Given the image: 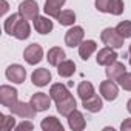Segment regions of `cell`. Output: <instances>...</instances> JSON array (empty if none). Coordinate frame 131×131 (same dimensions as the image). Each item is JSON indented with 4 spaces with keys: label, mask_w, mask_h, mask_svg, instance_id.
Here are the masks:
<instances>
[{
    "label": "cell",
    "mask_w": 131,
    "mask_h": 131,
    "mask_svg": "<svg viewBox=\"0 0 131 131\" xmlns=\"http://www.w3.org/2000/svg\"><path fill=\"white\" fill-rule=\"evenodd\" d=\"M100 40L103 42L105 46H110V48L119 49V48L123 46V40H125V37H122L116 28H105V29L100 32Z\"/></svg>",
    "instance_id": "1"
},
{
    "label": "cell",
    "mask_w": 131,
    "mask_h": 131,
    "mask_svg": "<svg viewBox=\"0 0 131 131\" xmlns=\"http://www.w3.org/2000/svg\"><path fill=\"white\" fill-rule=\"evenodd\" d=\"M19 102V91L14 86L2 85L0 86V103L6 108H13Z\"/></svg>",
    "instance_id": "2"
},
{
    "label": "cell",
    "mask_w": 131,
    "mask_h": 131,
    "mask_svg": "<svg viewBox=\"0 0 131 131\" xmlns=\"http://www.w3.org/2000/svg\"><path fill=\"white\" fill-rule=\"evenodd\" d=\"M83 37H85L83 28L82 26H77V25H73L67 32H65V45L70 46V48L79 46L83 42Z\"/></svg>",
    "instance_id": "3"
},
{
    "label": "cell",
    "mask_w": 131,
    "mask_h": 131,
    "mask_svg": "<svg viewBox=\"0 0 131 131\" xmlns=\"http://www.w3.org/2000/svg\"><path fill=\"white\" fill-rule=\"evenodd\" d=\"M23 59L29 65H37L43 59V48L39 43H31L23 51Z\"/></svg>",
    "instance_id": "4"
},
{
    "label": "cell",
    "mask_w": 131,
    "mask_h": 131,
    "mask_svg": "<svg viewBox=\"0 0 131 131\" xmlns=\"http://www.w3.org/2000/svg\"><path fill=\"white\" fill-rule=\"evenodd\" d=\"M5 76L9 82L13 83H23L26 80V70L19 63H14V65H9L5 71Z\"/></svg>",
    "instance_id": "5"
},
{
    "label": "cell",
    "mask_w": 131,
    "mask_h": 131,
    "mask_svg": "<svg viewBox=\"0 0 131 131\" xmlns=\"http://www.w3.org/2000/svg\"><path fill=\"white\" fill-rule=\"evenodd\" d=\"M19 14L26 20H34L39 16V5L36 0H23L19 5Z\"/></svg>",
    "instance_id": "6"
},
{
    "label": "cell",
    "mask_w": 131,
    "mask_h": 131,
    "mask_svg": "<svg viewBox=\"0 0 131 131\" xmlns=\"http://www.w3.org/2000/svg\"><path fill=\"white\" fill-rule=\"evenodd\" d=\"M99 90H100L102 97H103L105 100H108V102L116 100L117 96H119V85H117L114 80H110V79L103 80V82L100 83Z\"/></svg>",
    "instance_id": "7"
},
{
    "label": "cell",
    "mask_w": 131,
    "mask_h": 131,
    "mask_svg": "<svg viewBox=\"0 0 131 131\" xmlns=\"http://www.w3.org/2000/svg\"><path fill=\"white\" fill-rule=\"evenodd\" d=\"M117 52L114 51V48H110V46H105L102 49L97 51V56H96V62L100 67H108V65L114 63L117 60Z\"/></svg>",
    "instance_id": "8"
},
{
    "label": "cell",
    "mask_w": 131,
    "mask_h": 131,
    "mask_svg": "<svg viewBox=\"0 0 131 131\" xmlns=\"http://www.w3.org/2000/svg\"><path fill=\"white\" fill-rule=\"evenodd\" d=\"M56 110H57V113H59L60 116L68 117L73 111L77 110V102H76L74 96L70 94L67 99H63V100H60V102H56Z\"/></svg>",
    "instance_id": "9"
},
{
    "label": "cell",
    "mask_w": 131,
    "mask_h": 131,
    "mask_svg": "<svg viewBox=\"0 0 131 131\" xmlns=\"http://www.w3.org/2000/svg\"><path fill=\"white\" fill-rule=\"evenodd\" d=\"M11 110V114H14V116H19V117H22V119H32L34 116H36V108L31 105V103H26V102H17L13 108H9Z\"/></svg>",
    "instance_id": "10"
},
{
    "label": "cell",
    "mask_w": 131,
    "mask_h": 131,
    "mask_svg": "<svg viewBox=\"0 0 131 131\" xmlns=\"http://www.w3.org/2000/svg\"><path fill=\"white\" fill-rule=\"evenodd\" d=\"M51 100H52L51 96H48L46 93H36V94H32L29 103L36 108L37 113H43L51 106Z\"/></svg>",
    "instance_id": "11"
},
{
    "label": "cell",
    "mask_w": 131,
    "mask_h": 131,
    "mask_svg": "<svg viewBox=\"0 0 131 131\" xmlns=\"http://www.w3.org/2000/svg\"><path fill=\"white\" fill-rule=\"evenodd\" d=\"M51 79H52V76H51L49 70H46V68L34 70L32 74H31V82H32L36 86H40V88L46 86V85L51 82Z\"/></svg>",
    "instance_id": "12"
},
{
    "label": "cell",
    "mask_w": 131,
    "mask_h": 131,
    "mask_svg": "<svg viewBox=\"0 0 131 131\" xmlns=\"http://www.w3.org/2000/svg\"><path fill=\"white\" fill-rule=\"evenodd\" d=\"M126 73V68H125V65L122 63V62H114V63H111V65H108L106 67V70H105V74H106V79H110V80H114V82H117L123 74Z\"/></svg>",
    "instance_id": "13"
},
{
    "label": "cell",
    "mask_w": 131,
    "mask_h": 131,
    "mask_svg": "<svg viewBox=\"0 0 131 131\" xmlns=\"http://www.w3.org/2000/svg\"><path fill=\"white\" fill-rule=\"evenodd\" d=\"M67 119H68V126H70L73 131H82V129H85V126H86V120H85L83 114H82L79 110L73 111Z\"/></svg>",
    "instance_id": "14"
},
{
    "label": "cell",
    "mask_w": 131,
    "mask_h": 131,
    "mask_svg": "<svg viewBox=\"0 0 131 131\" xmlns=\"http://www.w3.org/2000/svg\"><path fill=\"white\" fill-rule=\"evenodd\" d=\"M67 3V0H46L45 2V6H43V11L46 16L52 17V19H57L59 14L62 13V6Z\"/></svg>",
    "instance_id": "15"
},
{
    "label": "cell",
    "mask_w": 131,
    "mask_h": 131,
    "mask_svg": "<svg viewBox=\"0 0 131 131\" xmlns=\"http://www.w3.org/2000/svg\"><path fill=\"white\" fill-rule=\"evenodd\" d=\"M32 23H34V29H36L39 34H42V36L49 34V32L52 31V28H54L52 20H49L48 17H43V16H37V17L32 20Z\"/></svg>",
    "instance_id": "16"
},
{
    "label": "cell",
    "mask_w": 131,
    "mask_h": 131,
    "mask_svg": "<svg viewBox=\"0 0 131 131\" xmlns=\"http://www.w3.org/2000/svg\"><path fill=\"white\" fill-rule=\"evenodd\" d=\"M65 57H67V54H65V51L60 46L49 48L48 54H46V60L49 62V65H52V67H59V65L65 60Z\"/></svg>",
    "instance_id": "17"
},
{
    "label": "cell",
    "mask_w": 131,
    "mask_h": 131,
    "mask_svg": "<svg viewBox=\"0 0 131 131\" xmlns=\"http://www.w3.org/2000/svg\"><path fill=\"white\" fill-rule=\"evenodd\" d=\"M103 97H99L97 94H94V96H91V97H88V99H85V100H82V106L86 110V111H90V113H99V111H102V108H103V100H102Z\"/></svg>",
    "instance_id": "18"
},
{
    "label": "cell",
    "mask_w": 131,
    "mask_h": 131,
    "mask_svg": "<svg viewBox=\"0 0 131 131\" xmlns=\"http://www.w3.org/2000/svg\"><path fill=\"white\" fill-rule=\"evenodd\" d=\"M70 94H71L70 90L65 86L63 83H54V85H51V88H49V96H51V99H52L54 102H60V100H63V99H67Z\"/></svg>",
    "instance_id": "19"
},
{
    "label": "cell",
    "mask_w": 131,
    "mask_h": 131,
    "mask_svg": "<svg viewBox=\"0 0 131 131\" xmlns=\"http://www.w3.org/2000/svg\"><path fill=\"white\" fill-rule=\"evenodd\" d=\"M29 34H31V26H29L28 20L23 19V17H20V20H19V23H17V26H16L13 36H14L17 40H26V39L29 37Z\"/></svg>",
    "instance_id": "20"
},
{
    "label": "cell",
    "mask_w": 131,
    "mask_h": 131,
    "mask_svg": "<svg viewBox=\"0 0 131 131\" xmlns=\"http://www.w3.org/2000/svg\"><path fill=\"white\" fill-rule=\"evenodd\" d=\"M79 56L82 60H88L97 49V43L94 40H83L79 46Z\"/></svg>",
    "instance_id": "21"
},
{
    "label": "cell",
    "mask_w": 131,
    "mask_h": 131,
    "mask_svg": "<svg viewBox=\"0 0 131 131\" xmlns=\"http://www.w3.org/2000/svg\"><path fill=\"white\" fill-rule=\"evenodd\" d=\"M40 128L43 131H63L62 122L56 116H48L40 122Z\"/></svg>",
    "instance_id": "22"
},
{
    "label": "cell",
    "mask_w": 131,
    "mask_h": 131,
    "mask_svg": "<svg viewBox=\"0 0 131 131\" xmlns=\"http://www.w3.org/2000/svg\"><path fill=\"white\" fill-rule=\"evenodd\" d=\"M57 73L60 77H71L74 73H76V63L73 60H68V59H65L59 67H57Z\"/></svg>",
    "instance_id": "23"
},
{
    "label": "cell",
    "mask_w": 131,
    "mask_h": 131,
    "mask_svg": "<svg viewBox=\"0 0 131 131\" xmlns=\"http://www.w3.org/2000/svg\"><path fill=\"white\" fill-rule=\"evenodd\" d=\"M94 94H96V90H94V86H93L91 82L83 80V82L79 83V86H77V96L82 100H85V99H88V97H91Z\"/></svg>",
    "instance_id": "24"
},
{
    "label": "cell",
    "mask_w": 131,
    "mask_h": 131,
    "mask_svg": "<svg viewBox=\"0 0 131 131\" xmlns=\"http://www.w3.org/2000/svg\"><path fill=\"white\" fill-rule=\"evenodd\" d=\"M57 22L62 26H73L76 23V13L71 9H62V13L57 17Z\"/></svg>",
    "instance_id": "25"
},
{
    "label": "cell",
    "mask_w": 131,
    "mask_h": 131,
    "mask_svg": "<svg viewBox=\"0 0 131 131\" xmlns=\"http://www.w3.org/2000/svg\"><path fill=\"white\" fill-rule=\"evenodd\" d=\"M20 17H22V16L17 13V14H11V16L5 20V23H3V29H5V32H6L8 36H13V34H14V29H16V26H17Z\"/></svg>",
    "instance_id": "26"
},
{
    "label": "cell",
    "mask_w": 131,
    "mask_h": 131,
    "mask_svg": "<svg viewBox=\"0 0 131 131\" xmlns=\"http://www.w3.org/2000/svg\"><path fill=\"white\" fill-rule=\"evenodd\" d=\"M16 128V119L14 114L13 116H6V114H0V129L3 131H9Z\"/></svg>",
    "instance_id": "27"
},
{
    "label": "cell",
    "mask_w": 131,
    "mask_h": 131,
    "mask_svg": "<svg viewBox=\"0 0 131 131\" xmlns=\"http://www.w3.org/2000/svg\"><path fill=\"white\" fill-rule=\"evenodd\" d=\"M125 9V3L123 0H110L108 3V13L113 16H120Z\"/></svg>",
    "instance_id": "28"
},
{
    "label": "cell",
    "mask_w": 131,
    "mask_h": 131,
    "mask_svg": "<svg viewBox=\"0 0 131 131\" xmlns=\"http://www.w3.org/2000/svg\"><path fill=\"white\" fill-rule=\"evenodd\" d=\"M116 29L119 31V34H120L122 37L129 39V37H131V20H123V22H120V23L116 26Z\"/></svg>",
    "instance_id": "29"
},
{
    "label": "cell",
    "mask_w": 131,
    "mask_h": 131,
    "mask_svg": "<svg viewBox=\"0 0 131 131\" xmlns=\"http://www.w3.org/2000/svg\"><path fill=\"white\" fill-rule=\"evenodd\" d=\"M119 86L125 91H131V73H125L119 80Z\"/></svg>",
    "instance_id": "30"
},
{
    "label": "cell",
    "mask_w": 131,
    "mask_h": 131,
    "mask_svg": "<svg viewBox=\"0 0 131 131\" xmlns=\"http://www.w3.org/2000/svg\"><path fill=\"white\" fill-rule=\"evenodd\" d=\"M14 129H16V131H32V129H34V123H32L31 120H23L22 123L16 125Z\"/></svg>",
    "instance_id": "31"
},
{
    "label": "cell",
    "mask_w": 131,
    "mask_h": 131,
    "mask_svg": "<svg viewBox=\"0 0 131 131\" xmlns=\"http://www.w3.org/2000/svg\"><path fill=\"white\" fill-rule=\"evenodd\" d=\"M108 3H110V0H96L94 6L99 13H108Z\"/></svg>",
    "instance_id": "32"
},
{
    "label": "cell",
    "mask_w": 131,
    "mask_h": 131,
    "mask_svg": "<svg viewBox=\"0 0 131 131\" xmlns=\"http://www.w3.org/2000/svg\"><path fill=\"white\" fill-rule=\"evenodd\" d=\"M120 129H122V131H131V117H128V119H125V120L122 122Z\"/></svg>",
    "instance_id": "33"
},
{
    "label": "cell",
    "mask_w": 131,
    "mask_h": 131,
    "mask_svg": "<svg viewBox=\"0 0 131 131\" xmlns=\"http://www.w3.org/2000/svg\"><path fill=\"white\" fill-rule=\"evenodd\" d=\"M8 9H9V5H8V2H6V0H2V11H0V14H2V16H5Z\"/></svg>",
    "instance_id": "34"
},
{
    "label": "cell",
    "mask_w": 131,
    "mask_h": 131,
    "mask_svg": "<svg viewBox=\"0 0 131 131\" xmlns=\"http://www.w3.org/2000/svg\"><path fill=\"white\" fill-rule=\"evenodd\" d=\"M126 110H128V113L131 114V99H129V100L126 102Z\"/></svg>",
    "instance_id": "35"
},
{
    "label": "cell",
    "mask_w": 131,
    "mask_h": 131,
    "mask_svg": "<svg viewBox=\"0 0 131 131\" xmlns=\"http://www.w3.org/2000/svg\"><path fill=\"white\" fill-rule=\"evenodd\" d=\"M128 52H129V56H131V45H129V48H128Z\"/></svg>",
    "instance_id": "36"
},
{
    "label": "cell",
    "mask_w": 131,
    "mask_h": 131,
    "mask_svg": "<svg viewBox=\"0 0 131 131\" xmlns=\"http://www.w3.org/2000/svg\"><path fill=\"white\" fill-rule=\"evenodd\" d=\"M129 65H131V57H129Z\"/></svg>",
    "instance_id": "37"
}]
</instances>
